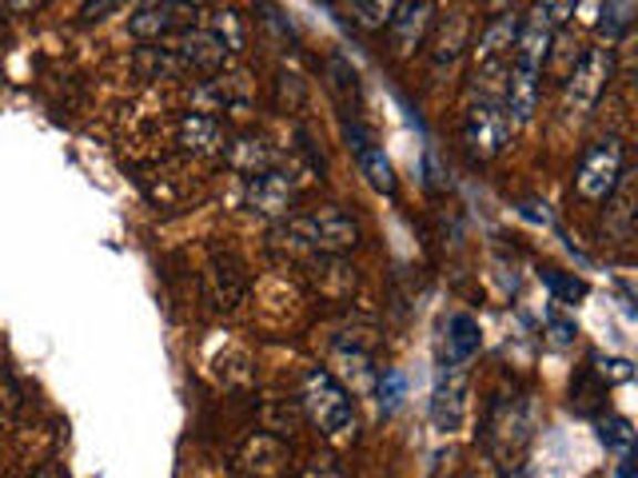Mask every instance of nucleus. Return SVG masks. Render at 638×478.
<instances>
[{"label":"nucleus","instance_id":"nucleus-31","mask_svg":"<svg viewBox=\"0 0 638 478\" xmlns=\"http://www.w3.org/2000/svg\"><path fill=\"white\" fill-rule=\"evenodd\" d=\"M575 398H578V411H590V398H603V383H595L590 375H583L575 383Z\"/></svg>","mask_w":638,"mask_h":478},{"label":"nucleus","instance_id":"nucleus-37","mask_svg":"<svg viewBox=\"0 0 638 478\" xmlns=\"http://www.w3.org/2000/svg\"><path fill=\"white\" fill-rule=\"evenodd\" d=\"M152 4H168L172 9V4H204V0H152Z\"/></svg>","mask_w":638,"mask_h":478},{"label":"nucleus","instance_id":"nucleus-30","mask_svg":"<svg viewBox=\"0 0 638 478\" xmlns=\"http://www.w3.org/2000/svg\"><path fill=\"white\" fill-rule=\"evenodd\" d=\"M575 9H578V0H543V12H547V20H550V24H555V29L570 24Z\"/></svg>","mask_w":638,"mask_h":478},{"label":"nucleus","instance_id":"nucleus-24","mask_svg":"<svg viewBox=\"0 0 638 478\" xmlns=\"http://www.w3.org/2000/svg\"><path fill=\"white\" fill-rule=\"evenodd\" d=\"M630 20H635V0H603V20H598V32H603L607 40L627 37Z\"/></svg>","mask_w":638,"mask_h":478},{"label":"nucleus","instance_id":"nucleus-13","mask_svg":"<svg viewBox=\"0 0 638 478\" xmlns=\"http://www.w3.org/2000/svg\"><path fill=\"white\" fill-rule=\"evenodd\" d=\"M515 37H518V17L503 12L478 32V40L471 44L475 52V69H491V64H511V52H515Z\"/></svg>","mask_w":638,"mask_h":478},{"label":"nucleus","instance_id":"nucleus-34","mask_svg":"<svg viewBox=\"0 0 638 478\" xmlns=\"http://www.w3.org/2000/svg\"><path fill=\"white\" fill-rule=\"evenodd\" d=\"M24 478H69V470H64V463H56V458H49V463H40L32 475Z\"/></svg>","mask_w":638,"mask_h":478},{"label":"nucleus","instance_id":"nucleus-26","mask_svg":"<svg viewBox=\"0 0 638 478\" xmlns=\"http://www.w3.org/2000/svg\"><path fill=\"white\" fill-rule=\"evenodd\" d=\"M543 283H547V291L558 299V303H578V299L587 295V283H583L578 276H567V271L547 268L543 271Z\"/></svg>","mask_w":638,"mask_h":478},{"label":"nucleus","instance_id":"nucleus-7","mask_svg":"<svg viewBox=\"0 0 638 478\" xmlns=\"http://www.w3.org/2000/svg\"><path fill=\"white\" fill-rule=\"evenodd\" d=\"M343 132H348V148H351V156H356L363 179H368L379 196H395V172H391V159L383 156V148L375 144V136H371L359 119H348Z\"/></svg>","mask_w":638,"mask_h":478},{"label":"nucleus","instance_id":"nucleus-29","mask_svg":"<svg viewBox=\"0 0 638 478\" xmlns=\"http://www.w3.org/2000/svg\"><path fill=\"white\" fill-rule=\"evenodd\" d=\"M399 398H403V375H399V371H383V375H379V407L395 411Z\"/></svg>","mask_w":638,"mask_h":478},{"label":"nucleus","instance_id":"nucleus-4","mask_svg":"<svg viewBox=\"0 0 638 478\" xmlns=\"http://www.w3.org/2000/svg\"><path fill=\"white\" fill-rule=\"evenodd\" d=\"M615 80V52L610 49H587L575 60V69L563 80V112L567 116H587L595 108L603 92Z\"/></svg>","mask_w":638,"mask_h":478},{"label":"nucleus","instance_id":"nucleus-5","mask_svg":"<svg viewBox=\"0 0 638 478\" xmlns=\"http://www.w3.org/2000/svg\"><path fill=\"white\" fill-rule=\"evenodd\" d=\"M511 139V116L503 108V96H475L463 112V144L475 159L503 156Z\"/></svg>","mask_w":638,"mask_h":478},{"label":"nucleus","instance_id":"nucleus-15","mask_svg":"<svg viewBox=\"0 0 638 478\" xmlns=\"http://www.w3.org/2000/svg\"><path fill=\"white\" fill-rule=\"evenodd\" d=\"M176 144L192 156H208L224 144V132H219V119L208 112H184L176 119Z\"/></svg>","mask_w":638,"mask_h":478},{"label":"nucleus","instance_id":"nucleus-14","mask_svg":"<svg viewBox=\"0 0 638 478\" xmlns=\"http://www.w3.org/2000/svg\"><path fill=\"white\" fill-rule=\"evenodd\" d=\"M538 76L535 69H507V84H503V108H507L511 124H531V116L538 112Z\"/></svg>","mask_w":638,"mask_h":478},{"label":"nucleus","instance_id":"nucleus-16","mask_svg":"<svg viewBox=\"0 0 638 478\" xmlns=\"http://www.w3.org/2000/svg\"><path fill=\"white\" fill-rule=\"evenodd\" d=\"M176 56L184 60V69H199V72H216L224 69V60H228V49L219 44L212 32H188V37L172 44Z\"/></svg>","mask_w":638,"mask_h":478},{"label":"nucleus","instance_id":"nucleus-19","mask_svg":"<svg viewBox=\"0 0 638 478\" xmlns=\"http://www.w3.org/2000/svg\"><path fill=\"white\" fill-rule=\"evenodd\" d=\"M176 24H179V20L172 17L168 4H148V9L132 12L128 32H132V37H136V40H144V44H152V40L168 37V32L176 29Z\"/></svg>","mask_w":638,"mask_h":478},{"label":"nucleus","instance_id":"nucleus-11","mask_svg":"<svg viewBox=\"0 0 638 478\" xmlns=\"http://www.w3.org/2000/svg\"><path fill=\"white\" fill-rule=\"evenodd\" d=\"M248 291V271H244V259L236 251H216L208 263V295L216 308L231 311Z\"/></svg>","mask_w":638,"mask_h":478},{"label":"nucleus","instance_id":"nucleus-28","mask_svg":"<svg viewBox=\"0 0 638 478\" xmlns=\"http://www.w3.org/2000/svg\"><path fill=\"white\" fill-rule=\"evenodd\" d=\"M603 443H607L610 450H618V458L635 455V430H630L627 418H610V423H603Z\"/></svg>","mask_w":638,"mask_h":478},{"label":"nucleus","instance_id":"nucleus-10","mask_svg":"<svg viewBox=\"0 0 638 478\" xmlns=\"http://www.w3.org/2000/svg\"><path fill=\"white\" fill-rule=\"evenodd\" d=\"M288 463V447L276 435H251L236 455V470L244 478H284Z\"/></svg>","mask_w":638,"mask_h":478},{"label":"nucleus","instance_id":"nucleus-3","mask_svg":"<svg viewBox=\"0 0 638 478\" xmlns=\"http://www.w3.org/2000/svg\"><path fill=\"white\" fill-rule=\"evenodd\" d=\"M622 176H627V144L618 136H603L578 159L575 191L587 199V204H607Z\"/></svg>","mask_w":638,"mask_h":478},{"label":"nucleus","instance_id":"nucleus-27","mask_svg":"<svg viewBox=\"0 0 638 478\" xmlns=\"http://www.w3.org/2000/svg\"><path fill=\"white\" fill-rule=\"evenodd\" d=\"M20 411H24V391L9 371H0V427H12Z\"/></svg>","mask_w":638,"mask_h":478},{"label":"nucleus","instance_id":"nucleus-22","mask_svg":"<svg viewBox=\"0 0 638 478\" xmlns=\"http://www.w3.org/2000/svg\"><path fill=\"white\" fill-rule=\"evenodd\" d=\"M208 32H212V37H216L228 52H244V49H248V24H244V17H239L236 9L212 12Z\"/></svg>","mask_w":638,"mask_h":478},{"label":"nucleus","instance_id":"nucleus-17","mask_svg":"<svg viewBox=\"0 0 638 478\" xmlns=\"http://www.w3.org/2000/svg\"><path fill=\"white\" fill-rule=\"evenodd\" d=\"M467 37H471V17H467V12H447V20L439 24L435 52H431L435 69H443V64H455L459 52L467 49Z\"/></svg>","mask_w":638,"mask_h":478},{"label":"nucleus","instance_id":"nucleus-8","mask_svg":"<svg viewBox=\"0 0 638 478\" xmlns=\"http://www.w3.org/2000/svg\"><path fill=\"white\" fill-rule=\"evenodd\" d=\"M248 208L264 219H288L296 208V184L284 172L268 168L259 176H248Z\"/></svg>","mask_w":638,"mask_h":478},{"label":"nucleus","instance_id":"nucleus-21","mask_svg":"<svg viewBox=\"0 0 638 478\" xmlns=\"http://www.w3.org/2000/svg\"><path fill=\"white\" fill-rule=\"evenodd\" d=\"M478 343H483V335H478V323L471 315H455L447 323V347H451V363H471V358L478 355Z\"/></svg>","mask_w":638,"mask_h":478},{"label":"nucleus","instance_id":"nucleus-12","mask_svg":"<svg viewBox=\"0 0 638 478\" xmlns=\"http://www.w3.org/2000/svg\"><path fill=\"white\" fill-rule=\"evenodd\" d=\"M463 415H467V375H463V367L455 363V371L435 387V398H431V423H435V430L451 435V430L463 427Z\"/></svg>","mask_w":638,"mask_h":478},{"label":"nucleus","instance_id":"nucleus-33","mask_svg":"<svg viewBox=\"0 0 638 478\" xmlns=\"http://www.w3.org/2000/svg\"><path fill=\"white\" fill-rule=\"evenodd\" d=\"M303 478H343V470L339 467H331L328 458H316L308 470H303Z\"/></svg>","mask_w":638,"mask_h":478},{"label":"nucleus","instance_id":"nucleus-18","mask_svg":"<svg viewBox=\"0 0 638 478\" xmlns=\"http://www.w3.org/2000/svg\"><path fill=\"white\" fill-rule=\"evenodd\" d=\"M132 69L140 72L144 80H172L179 76L184 69V60L176 56V49H164V44H144V49H136V56H132Z\"/></svg>","mask_w":638,"mask_h":478},{"label":"nucleus","instance_id":"nucleus-1","mask_svg":"<svg viewBox=\"0 0 638 478\" xmlns=\"http://www.w3.org/2000/svg\"><path fill=\"white\" fill-rule=\"evenodd\" d=\"M276 239L291 256H343L359 243V224L339 208H316L308 216H291Z\"/></svg>","mask_w":638,"mask_h":478},{"label":"nucleus","instance_id":"nucleus-9","mask_svg":"<svg viewBox=\"0 0 638 478\" xmlns=\"http://www.w3.org/2000/svg\"><path fill=\"white\" fill-rule=\"evenodd\" d=\"M555 24L547 20L543 4L527 12V17H518V37H515V64L518 69H535L543 72L550 56V44H555Z\"/></svg>","mask_w":638,"mask_h":478},{"label":"nucleus","instance_id":"nucleus-32","mask_svg":"<svg viewBox=\"0 0 638 478\" xmlns=\"http://www.w3.org/2000/svg\"><path fill=\"white\" fill-rule=\"evenodd\" d=\"M116 4H120V0H89V4H84V12H80V17H84V20H104L112 9H116Z\"/></svg>","mask_w":638,"mask_h":478},{"label":"nucleus","instance_id":"nucleus-25","mask_svg":"<svg viewBox=\"0 0 638 478\" xmlns=\"http://www.w3.org/2000/svg\"><path fill=\"white\" fill-rule=\"evenodd\" d=\"M395 4H399V0H351V12H356L359 29L379 32V29H388V20H391V12H395Z\"/></svg>","mask_w":638,"mask_h":478},{"label":"nucleus","instance_id":"nucleus-35","mask_svg":"<svg viewBox=\"0 0 638 478\" xmlns=\"http://www.w3.org/2000/svg\"><path fill=\"white\" fill-rule=\"evenodd\" d=\"M9 4V12H20V17H32V12H40L49 0H4Z\"/></svg>","mask_w":638,"mask_h":478},{"label":"nucleus","instance_id":"nucleus-6","mask_svg":"<svg viewBox=\"0 0 638 478\" xmlns=\"http://www.w3.org/2000/svg\"><path fill=\"white\" fill-rule=\"evenodd\" d=\"M388 29L399 56H415L428 44L431 29H435V0H399Z\"/></svg>","mask_w":638,"mask_h":478},{"label":"nucleus","instance_id":"nucleus-23","mask_svg":"<svg viewBox=\"0 0 638 478\" xmlns=\"http://www.w3.org/2000/svg\"><path fill=\"white\" fill-rule=\"evenodd\" d=\"M328 89L336 92V100L343 104V108H351V104H359V72L351 69V60L348 56H331L328 60Z\"/></svg>","mask_w":638,"mask_h":478},{"label":"nucleus","instance_id":"nucleus-20","mask_svg":"<svg viewBox=\"0 0 638 478\" xmlns=\"http://www.w3.org/2000/svg\"><path fill=\"white\" fill-rule=\"evenodd\" d=\"M228 164L244 176H259V172L271 168V152L264 148V139L256 136H239L228 144Z\"/></svg>","mask_w":638,"mask_h":478},{"label":"nucleus","instance_id":"nucleus-36","mask_svg":"<svg viewBox=\"0 0 638 478\" xmlns=\"http://www.w3.org/2000/svg\"><path fill=\"white\" fill-rule=\"evenodd\" d=\"M550 328H555V339H558V343H567V339L575 335V328H570V323H563V319H550Z\"/></svg>","mask_w":638,"mask_h":478},{"label":"nucleus","instance_id":"nucleus-2","mask_svg":"<svg viewBox=\"0 0 638 478\" xmlns=\"http://www.w3.org/2000/svg\"><path fill=\"white\" fill-rule=\"evenodd\" d=\"M308 418L319 427V435L331 443H351L356 438V407H351L348 387H339V378L323 367H311L303 375V395H299Z\"/></svg>","mask_w":638,"mask_h":478}]
</instances>
